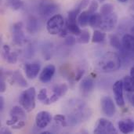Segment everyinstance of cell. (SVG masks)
Wrapping results in <instances>:
<instances>
[{
  "label": "cell",
  "instance_id": "obj_41",
  "mask_svg": "<svg viewBox=\"0 0 134 134\" xmlns=\"http://www.w3.org/2000/svg\"><path fill=\"white\" fill-rule=\"evenodd\" d=\"M130 76L133 77L134 79V65L131 68V69H130Z\"/></svg>",
  "mask_w": 134,
  "mask_h": 134
},
{
  "label": "cell",
  "instance_id": "obj_20",
  "mask_svg": "<svg viewBox=\"0 0 134 134\" xmlns=\"http://www.w3.org/2000/svg\"><path fill=\"white\" fill-rule=\"evenodd\" d=\"M68 90V86L66 83H61L59 85H56L53 88V93L57 96L59 98L64 97Z\"/></svg>",
  "mask_w": 134,
  "mask_h": 134
},
{
  "label": "cell",
  "instance_id": "obj_15",
  "mask_svg": "<svg viewBox=\"0 0 134 134\" xmlns=\"http://www.w3.org/2000/svg\"><path fill=\"white\" fill-rule=\"evenodd\" d=\"M79 87L82 94L87 95V94H90L94 90L95 83H94V81L91 78H85L81 82Z\"/></svg>",
  "mask_w": 134,
  "mask_h": 134
},
{
  "label": "cell",
  "instance_id": "obj_36",
  "mask_svg": "<svg viewBox=\"0 0 134 134\" xmlns=\"http://www.w3.org/2000/svg\"><path fill=\"white\" fill-rule=\"evenodd\" d=\"M85 74V71L83 69H79L76 71V75H75V81H79L82 79L83 75Z\"/></svg>",
  "mask_w": 134,
  "mask_h": 134
},
{
  "label": "cell",
  "instance_id": "obj_17",
  "mask_svg": "<svg viewBox=\"0 0 134 134\" xmlns=\"http://www.w3.org/2000/svg\"><path fill=\"white\" fill-rule=\"evenodd\" d=\"M27 31L30 34H35L39 28V23L38 21V19L35 16H30L28 17L27 20V25H26Z\"/></svg>",
  "mask_w": 134,
  "mask_h": 134
},
{
  "label": "cell",
  "instance_id": "obj_43",
  "mask_svg": "<svg viewBox=\"0 0 134 134\" xmlns=\"http://www.w3.org/2000/svg\"><path fill=\"white\" fill-rule=\"evenodd\" d=\"M119 2H121V3H125V2H128V0H118Z\"/></svg>",
  "mask_w": 134,
  "mask_h": 134
},
{
  "label": "cell",
  "instance_id": "obj_46",
  "mask_svg": "<svg viewBox=\"0 0 134 134\" xmlns=\"http://www.w3.org/2000/svg\"><path fill=\"white\" fill-rule=\"evenodd\" d=\"M133 1H134V0H133Z\"/></svg>",
  "mask_w": 134,
  "mask_h": 134
},
{
  "label": "cell",
  "instance_id": "obj_31",
  "mask_svg": "<svg viewBox=\"0 0 134 134\" xmlns=\"http://www.w3.org/2000/svg\"><path fill=\"white\" fill-rule=\"evenodd\" d=\"M18 58V53L16 52H10L7 58L5 59V61H7L9 64H16Z\"/></svg>",
  "mask_w": 134,
  "mask_h": 134
},
{
  "label": "cell",
  "instance_id": "obj_26",
  "mask_svg": "<svg viewBox=\"0 0 134 134\" xmlns=\"http://www.w3.org/2000/svg\"><path fill=\"white\" fill-rule=\"evenodd\" d=\"M110 39V44L112 47L117 49H120L122 46V42L120 41V38H119V36H117L116 35H111L109 38Z\"/></svg>",
  "mask_w": 134,
  "mask_h": 134
},
{
  "label": "cell",
  "instance_id": "obj_2",
  "mask_svg": "<svg viewBox=\"0 0 134 134\" xmlns=\"http://www.w3.org/2000/svg\"><path fill=\"white\" fill-rule=\"evenodd\" d=\"M36 91L35 87H30L21 93L19 97L20 105L27 111L31 112L35 108Z\"/></svg>",
  "mask_w": 134,
  "mask_h": 134
},
{
  "label": "cell",
  "instance_id": "obj_9",
  "mask_svg": "<svg viewBox=\"0 0 134 134\" xmlns=\"http://www.w3.org/2000/svg\"><path fill=\"white\" fill-rule=\"evenodd\" d=\"M100 104H101V110L104 115L111 118L115 115L116 112L115 104L113 101V100L108 97L104 96L100 100Z\"/></svg>",
  "mask_w": 134,
  "mask_h": 134
},
{
  "label": "cell",
  "instance_id": "obj_18",
  "mask_svg": "<svg viewBox=\"0 0 134 134\" xmlns=\"http://www.w3.org/2000/svg\"><path fill=\"white\" fill-rule=\"evenodd\" d=\"M92 15H93V13L89 9L82 11L80 13V14L79 15L78 19H77L79 25L80 27L87 26L89 24V23H90V17H91Z\"/></svg>",
  "mask_w": 134,
  "mask_h": 134
},
{
  "label": "cell",
  "instance_id": "obj_42",
  "mask_svg": "<svg viewBox=\"0 0 134 134\" xmlns=\"http://www.w3.org/2000/svg\"><path fill=\"white\" fill-rule=\"evenodd\" d=\"M130 12H131V14L134 16V4L130 6Z\"/></svg>",
  "mask_w": 134,
  "mask_h": 134
},
{
  "label": "cell",
  "instance_id": "obj_13",
  "mask_svg": "<svg viewBox=\"0 0 134 134\" xmlns=\"http://www.w3.org/2000/svg\"><path fill=\"white\" fill-rule=\"evenodd\" d=\"M55 71L56 68L53 64H48L41 71L39 75V80L43 83L49 82L53 79L55 74Z\"/></svg>",
  "mask_w": 134,
  "mask_h": 134
},
{
  "label": "cell",
  "instance_id": "obj_44",
  "mask_svg": "<svg viewBox=\"0 0 134 134\" xmlns=\"http://www.w3.org/2000/svg\"><path fill=\"white\" fill-rule=\"evenodd\" d=\"M130 32L132 33V35H134V26L133 27H132V28H131V30H130Z\"/></svg>",
  "mask_w": 134,
  "mask_h": 134
},
{
  "label": "cell",
  "instance_id": "obj_25",
  "mask_svg": "<svg viewBox=\"0 0 134 134\" xmlns=\"http://www.w3.org/2000/svg\"><path fill=\"white\" fill-rule=\"evenodd\" d=\"M90 40V34L88 30H82L81 34L78 35L77 41L81 44H86Z\"/></svg>",
  "mask_w": 134,
  "mask_h": 134
},
{
  "label": "cell",
  "instance_id": "obj_7",
  "mask_svg": "<svg viewBox=\"0 0 134 134\" xmlns=\"http://www.w3.org/2000/svg\"><path fill=\"white\" fill-rule=\"evenodd\" d=\"M12 38L13 42L17 46H24L27 42V38L23 31V23H15L12 27Z\"/></svg>",
  "mask_w": 134,
  "mask_h": 134
},
{
  "label": "cell",
  "instance_id": "obj_32",
  "mask_svg": "<svg viewBox=\"0 0 134 134\" xmlns=\"http://www.w3.org/2000/svg\"><path fill=\"white\" fill-rule=\"evenodd\" d=\"M76 39L73 35H68L64 38V44L68 46H72L75 44Z\"/></svg>",
  "mask_w": 134,
  "mask_h": 134
},
{
  "label": "cell",
  "instance_id": "obj_40",
  "mask_svg": "<svg viewBox=\"0 0 134 134\" xmlns=\"http://www.w3.org/2000/svg\"><path fill=\"white\" fill-rule=\"evenodd\" d=\"M1 133H11V132H10L8 129H5V128H3V129L1 130Z\"/></svg>",
  "mask_w": 134,
  "mask_h": 134
},
{
  "label": "cell",
  "instance_id": "obj_3",
  "mask_svg": "<svg viewBox=\"0 0 134 134\" xmlns=\"http://www.w3.org/2000/svg\"><path fill=\"white\" fill-rule=\"evenodd\" d=\"M65 27V20L60 14H55L49 18L46 23V29L52 35H60Z\"/></svg>",
  "mask_w": 134,
  "mask_h": 134
},
{
  "label": "cell",
  "instance_id": "obj_37",
  "mask_svg": "<svg viewBox=\"0 0 134 134\" xmlns=\"http://www.w3.org/2000/svg\"><path fill=\"white\" fill-rule=\"evenodd\" d=\"M89 2H90V0H82L80 2V3L79 4V5L82 8V9H85V8H86L88 6Z\"/></svg>",
  "mask_w": 134,
  "mask_h": 134
},
{
  "label": "cell",
  "instance_id": "obj_12",
  "mask_svg": "<svg viewBox=\"0 0 134 134\" xmlns=\"http://www.w3.org/2000/svg\"><path fill=\"white\" fill-rule=\"evenodd\" d=\"M41 66L38 62L27 63L24 65V71L26 77L29 79H35L40 72Z\"/></svg>",
  "mask_w": 134,
  "mask_h": 134
},
{
  "label": "cell",
  "instance_id": "obj_5",
  "mask_svg": "<svg viewBox=\"0 0 134 134\" xmlns=\"http://www.w3.org/2000/svg\"><path fill=\"white\" fill-rule=\"evenodd\" d=\"M59 7L57 3H55L53 1L50 0H43L38 6V12L40 16L46 19V18H50L53 16V14H56Z\"/></svg>",
  "mask_w": 134,
  "mask_h": 134
},
{
  "label": "cell",
  "instance_id": "obj_1",
  "mask_svg": "<svg viewBox=\"0 0 134 134\" xmlns=\"http://www.w3.org/2000/svg\"><path fill=\"white\" fill-rule=\"evenodd\" d=\"M97 66L102 72L111 73L117 71L121 68L120 57L116 53L108 52L101 57Z\"/></svg>",
  "mask_w": 134,
  "mask_h": 134
},
{
  "label": "cell",
  "instance_id": "obj_28",
  "mask_svg": "<svg viewBox=\"0 0 134 134\" xmlns=\"http://www.w3.org/2000/svg\"><path fill=\"white\" fill-rule=\"evenodd\" d=\"M55 122L63 127H66L68 124V120L66 119V117L64 115H60V114H58V115H56L53 118Z\"/></svg>",
  "mask_w": 134,
  "mask_h": 134
},
{
  "label": "cell",
  "instance_id": "obj_22",
  "mask_svg": "<svg viewBox=\"0 0 134 134\" xmlns=\"http://www.w3.org/2000/svg\"><path fill=\"white\" fill-rule=\"evenodd\" d=\"M77 23L78 22H71V21L67 20V24H66V27L68 32L76 36L79 35L82 32V30L80 29L79 25Z\"/></svg>",
  "mask_w": 134,
  "mask_h": 134
},
{
  "label": "cell",
  "instance_id": "obj_39",
  "mask_svg": "<svg viewBox=\"0 0 134 134\" xmlns=\"http://www.w3.org/2000/svg\"><path fill=\"white\" fill-rule=\"evenodd\" d=\"M130 102L131 105L133 107H134V93L132 94V95H130Z\"/></svg>",
  "mask_w": 134,
  "mask_h": 134
},
{
  "label": "cell",
  "instance_id": "obj_11",
  "mask_svg": "<svg viewBox=\"0 0 134 134\" xmlns=\"http://www.w3.org/2000/svg\"><path fill=\"white\" fill-rule=\"evenodd\" d=\"M123 82L122 80L116 81L113 85V93L115 96V100L119 107H123L125 105V100L123 97Z\"/></svg>",
  "mask_w": 134,
  "mask_h": 134
},
{
  "label": "cell",
  "instance_id": "obj_35",
  "mask_svg": "<svg viewBox=\"0 0 134 134\" xmlns=\"http://www.w3.org/2000/svg\"><path fill=\"white\" fill-rule=\"evenodd\" d=\"M6 90V85L3 79V72L1 71V82H0V92L4 93Z\"/></svg>",
  "mask_w": 134,
  "mask_h": 134
},
{
  "label": "cell",
  "instance_id": "obj_38",
  "mask_svg": "<svg viewBox=\"0 0 134 134\" xmlns=\"http://www.w3.org/2000/svg\"><path fill=\"white\" fill-rule=\"evenodd\" d=\"M3 108H4V99L2 97H0V110H1V111H3Z\"/></svg>",
  "mask_w": 134,
  "mask_h": 134
},
{
  "label": "cell",
  "instance_id": "obj_29",
  "mask_svg": "<svg viewBox=\"0 0 134 134\" xmlns=\"http://www.w3.org/2000/svg\"><path fill=\"white\" fill-rule=\"evenodd\" d=\"M11 8L14 10H17L22 8L24 2L22 0H9Z\"/></svg>",
  "mask_w": 134,
  "mask_h": 134
},
{
  "label": "cell",
  "instance_id": "obj_14",
  "mask_svg": "<svg viewBox=\"0 0 134 134\" xmlns=\"http://www.w3.org/2000/svg\"><path fill=\"white\" fill-rule=\"evenodd\" d=\"M119 130L122 133H130L134 132V121L132 119H122L118 123Z\"/></svg>",
  "mask_w": 134,
  "mask_h": 134
},
{
  "label": "cell",
  "instance_id": "obj_19",
  "mask_svg": "<svg viewBox=\"0 0 134 134\" xmlns=\"http://www.w3.org/2000/svg\"><path fill=\"white\" fill-rule=\"evenodd\" d=\"M10 77H11V80L13 81V82L16 83L20 87H26V86H27V80L24 79L23 75L19 71H16L14 72H12Z\"/></svg>",
  "mask_w": 134,
  "mask_h": 134
},
{
  "label": "cell",
  "instance_id": "obj_10",
  "mask_svg": "<svg viewBox=\"0 0 134 134\" xmlns=\"http://www.w3.org/2000/svg\"><path fill=\"white\" fill-rule=\"evenodd\" d=\"M53 117L49 111H41L35 116V124L38 129H46L51 122Z\"/></svg>",
  "mask_w": 134,
  "mask_h": 134
},
{
  "label": "cell",
  "instance_id": "obj_27",
  "mask_svg": "<svg viewBox=\"0 0 134 134\" xmlns=\"http://www.w3.org/2000/svg\"><path fill=\"white\" fill-rule=\"evenodd\" d=\"M114 5L111 3H105L100 8V14L104 16L114 12Z\"/></svg>",
  "mask_w": 134,
  "mask_h": 134
},
{
  "label": "cell",
  "instance_id": "obj_30",
  "mask_svg": "<svg viewBox=\"0 0 134 134\" xmlns=\"http://www.w3.org/2000/svg\"><path fill=\"white\" fill-rule=\"evenodd\" d=\"M48 96H47V90L46 89H42L39 92H38V100L39 101H41L42 104H45L46 101L48 100Z\"/></svg>",
  "mask_w": 134,
  "mask_h": 134
},
{
  "label": "cell",
  "instance_id": "obj_4",
  "mask_svg": "<svg viewBox=\"0 0 134 134\" xmlns=\"http://www.w3.org/2000/svg\"><path fill=\"white\" fill-rule=\"evenodd\" d=\"M9 117L10 119L6 121V125L12 127L20 122H26V111L21 106H14L9 111Z\"/></svg>",
  "mask_w": 134,
  "mask_h": 134
},
{
  "label": "cell",
  "instance_id": "obj_33",
  "mask_svg": "<svg viewBox=\"0 0 134 134\" xmlns=\"http://www.w3.org/2000/svg\"><path fill=\"white\" fill-rule=\"evenodd\" d=\"M10 47L8 46V45H4L2 46V58L5 60V59L7 58V57L9 56V54L10 53Z\"/></svg>",
  "mask_w": 134,
  "mask_h": 134
},
{
  "label": "cell",
  "instance_id": "obj_8",
  "mask_svg": "<svg viewBox=\"0 0 134 134\" xmlns=\"http://www.w3.org/2000/svg\"><path fill=\"white\" fill-rule=\"evenodd\" d=\"M118 24V16L115 13H111L108 15L104 16L100 28L103 31H111L115 28Z\"/></svg>",
  "mask_w": 134,
  "mask_h": 134
},
{
  "label": "cell",
  "instance_id": "obj_6",
  "mask_svg": "<svg viewBox=\"0 0 134 134\" xmlns=\"http://www.w3.org/2000/svg\"><path fill=\"white\" fill-rule=\"evenodd\" d=\"M93 133L97 134H113L117 133L118 131L111 121L107 119L101 118L97 122Z\"/></svg>",
  "mask_w": 134,
  "mask_h": 134
},
{
  "label": "cell",
  "instance_id": "obj_24",
  "mask_svg": "<svg viewBox=\"0 0 134 134\" xmlns=\"http://www.w3.org/2000/svg\"><path fill=\"white\" fill-rule=\"evenodd\" d=\"M106 37V34L103 31L100 30H95L93 34L92 37V42L94 43H100L102 42Z\"/></svg>",
  "mask_w": 134,
  "mask_h": 134
},
{
  "label": "cell",
  "instance_id": "obj_34",
  "mask_svg": "<svg viewBox=\"0 0 134 134\" xmlns=\"http://www.w3.org/2000/svg\"><path fill=\"white\" fill-rule=\"evenodd\" d=\"M93 14L97 13V9H98V2L95 0L92 1V2L90 3V6H89V9H88Z\"/></svg>",
  "mask_w": 134,
  "mask_h": 134
},
{
  "label": "cell",
  "instance_id": "obj_16",
  "mask_svg": "<svg viewBox=\"0 0 134 134\" xmlns=\"http://www.w3.org/2000/svg\"><path fill=\"white\" fill-rule=\"evenodd\" d=\"M122 47L129 52H134V35L126 34L122 38Z\"/></svg>",
  "mask_w": 134,
  "mask_h": 134
},
{
  "label": "cell",
  "instance_id": "obj_23",
  "mask_svg": "<svg viewBox=\"0 0 134 134\" xmlns=\"http://www.w3.org/2000/svg\"><path fill=\"white\" fill-rule=\"evenodd\" d=\"M102 18H103V16L100 14V13H93L90 17L89 25L93 28L100 27V25L102 22Z\"/></svg>",
  "mask_w": 134,
  "mask_h": 134
},
{
  "label": "cell",
  "instance_id": "obj_21",
  "mask_svg": "<svg viewBox=\"0 0 134 134\" xmlns=\"http://www.w3.org/2000/svg\"><path fill=\"white\" fill-rule=\"evenodd\" d=\"M123 82V88L128 93H134V79L130 75L125 76L122 79Z\"/></svg>",
  "mask_w": 134,
  "mask_h": 134
},
{
  "label": "cell",
  "instance_id": "obj_45",
  "mask_svg": "<svg viewBox=\"0 0 134 134\" xmlns=\"http://www.w3.org/2000/svg\"><path fill=\"white\" fill-rule=\"evenodd\" d=\"M100 2H103V1H104V0H100Z\"/></svg>",
  "mask_w": 134,
  "mask_h": 134
}]
</instances>
